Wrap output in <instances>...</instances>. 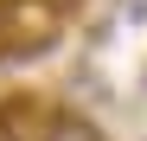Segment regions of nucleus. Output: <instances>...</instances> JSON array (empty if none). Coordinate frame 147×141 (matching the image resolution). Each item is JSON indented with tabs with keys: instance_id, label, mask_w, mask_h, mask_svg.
Wrapping results in <instances>:
<instances>
[{
	"instance_id": "f03ea898",
	"label": "nucleus",
	"mask_w": 147,
	"mask_h": 141,
	"mask_svg": "<svg viewBox=\"0 0 147 141\" xmlns=\"http://www.w3.org/2000/svg\"><path fill=\"white\" fill-rule=\"evenodd\" d=\"M141 83H147V70H141Z\"/></svg>"
},
{
	"instance_id": "f257e3e1",
	"label": "nucleus",
	"mask_w": 147,
	"mask_h": 141,
	"mask_svg": "<svg viewBox=\"0 0 147 141\" xmlns=\"http://www.w3.org/2000/svg\"><path fill=\"white\" fill-rule=\"evenodd\" d=\"M45 141H102V128H96L90 115H77V109H58L51 128H45Z\"/></svg>"
}]
</instances>
